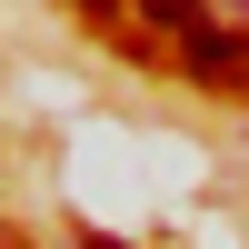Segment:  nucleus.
Here are the masks:
<instances>
[{"mask_svg":"<svg viewBox=\"0 0 249 249\" xmlns=\"http://www.w3.org/2000/svg\"><path fill=\"white\" fill-rule=\"evenodd\" d=\"M179 70L199 90H249V30H219V20L179 30Z\"/></svg>","mask_w":249,"mask_h":249,"instance_id":"nucleus-1","label":"nucleus"},{"mask_svg":"<svg viewBox=\"0 0 249 249\" xmlns=\"http://www.w3.org/2000/svg\"><path fill=\"white\" fill-rule=\"evenodd\" d=\"M140 10H150L170 40H179V30H199V0H140Z\"/></svg>","mask_w":249,"mask_h":249,"instance_id":"nucleus-2","label":"nucleus"},{"mask_svg":"<svg viewBox=\"0 0 249 249\" xmlns=\"http://www.w3.org/2000/svg\"><path fill=\"white\" fill-rule=\"evenodd\" d=\"M80 10H120V0H80Z\"/></svg>","mask_w":249,"mask_h":249,"instance_id":"nucleus-3","label":"nucleus"},{"mask_svg":"<svg viewBox=\"0 0 249 249\" xmlns=\"http://www.w3.org/2000/svg\"><path fill=\"white\" fill-rule=\"evenodd\" d=\"M90 249H120V239H90Z\"/></svg>","mask_w":249,"mask_h":249,"instance_id":"nucleus-4","label":"nucleus"},{"mask_svg":"<svg viewBox=\"0 0 249 249\" xmlns=\"http://www.w3.org/2000/svg\"><path fill=\"white\" fill-rule=\"evenodd\" d=\"M239 10H249V0H239Z\"/></svg>","mask_w":249,"mask_h":249,"instance_id":"nucleus-5","label":"nucleus"}]
</instances>
